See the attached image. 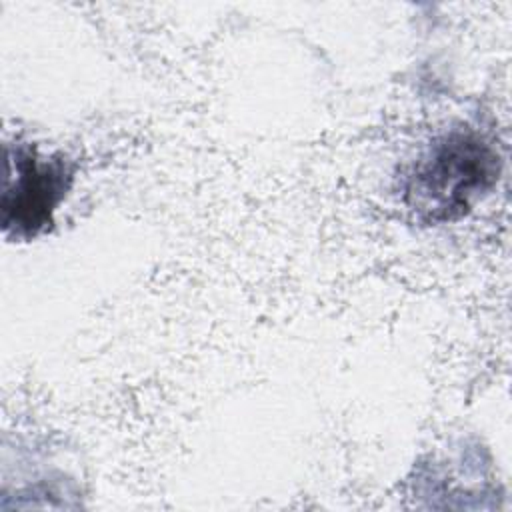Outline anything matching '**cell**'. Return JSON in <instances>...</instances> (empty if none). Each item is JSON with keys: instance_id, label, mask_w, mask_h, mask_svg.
Listing matches in <instances>:
<instances>
[{"instance_id": "6da1fadb", "label": "cell", "mask_w": 512, "mask_h": 512, "mask_svg": "<svg viewBox=\"0 0 512 512\" xmlns=\"http://www.w3.org/2000/svg\"><path fill=\"white\" fill-rule=\"evenodd\" d=\"M500 154L474 128L438 134L404 176V204L424 222L464 216L498 180Z\"/></svg>"}, {"instance_id": "7a4b0ae2", "label": "cell", "mask_w": 512, "mask_h": 512, "mask_svg": "<svg viewBox=\"0 0 512 512\" xmlns=\"http://www.w3.org/2000/svg\"><path fill=\"white\" fill-rule=\"evenodd\" d=\"M10 176L2 200L4 230L16 228V236H34L48 224L74 172L64 156H42L28 144H18L8 156Z\"/></svg>"}]
</instances>
